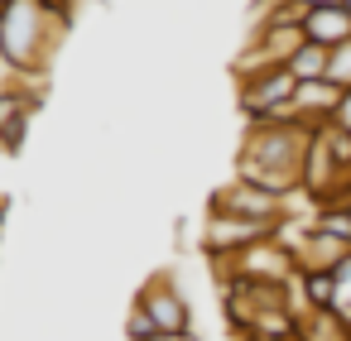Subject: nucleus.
<instances>
[{
    "label": "nucleus",
    "mask_w": 351,
    "mask_h": 341,
    "mask_svg": "<svg viewBox=\"0 0 351 341\" xmlns=\"http://www.w3.org/2000/svg\"><path fill=\"white\" fill-rule=\"evenodd\" d=\"M313 144V125L303 121H245L236 149V178L260 183L279 197L303 192V159Z\"/></svg>",
    "instance_id": "f257e3e1"
},
{
    "label": "nucleus",
    "mask_w": 351,
    "mask_h": 341,
    "mask_svg": "<svg viewBox=\"0 0 351 341\" xmlns=\"http://www.w3.org/2000/svg\"><path fill=\"white\" fill-rule=\"evenodd\" d=\"M68 25H73L68 0H5L0 5V44L34 87L49 82V68L68 39Z\"/></svg>",
    "instance_id": "f03ea898"
},
{
    "label": "nucleus",
    "mask_w": 351,
    "mask_h": 341,
    "mask_svg": "<svg viewBox=\"0 0 351 341\" xmlns=\"http://www.w3.org/2000/svg\"><path fill=\"white\" fill-rule=\"evenodd\" d=\"M217 264V279H255V283H289L298 279V264H293V245L284 240V231L226 255V260H212Z\"/></svg>",
    "instance_id": "7ed1b4c3"
},
{
    "label": "nucleus",
    "mask_w": 351,
    "mask_h": 341,
    "mask_svg": "<svg viewBox=\"0 0 351 341\" xmlns=\"http://www.w3.org/2000/svg\"><path fill=\"white\" fill-rule=\"evenodd\" d=\"M293 87H298V82H293V73H289V68H269V73L236 77L241 116H245V121H293V111H289Z\"/></svg>",
    "instance_id": "20e7f679"
},
{
    "label": "nucleus",
    "mask_w": 351,
    "mask_h": 341,
    "mask_svg": "<svg viewBox=\"0 0 351 341\" xmlns=\"http://www.w3.org/2000/svg\"><path fill=\"white\" fill-rule=\"evenodd\" d=\"M212 207H217V212H231V216H245V221L279 226V231H284V221L293 216V212H289V197H279V192H269V188H260V183H245V178H231L226 188H217V192H212Z\"/></svg>",
    "instance_id": "39448f33"
},
{
    "label": "nucleus",
    "mask_w": 351,
    "mask_h": 341,
    "mask_svg": "<svg viewBox=\"0 0 351 341\" xmlns=\"http://www.w3.org/2000/svg\"><path fill=\"white\" fill-rule=\"evenodd\" d=\"M279 226L245 221V216H231V212L207 207V216H202V255L207 260H226V255H236V250H245V245H255V240H265Z\"/></svg>",
    "instance_id": "423d86ee"
},
{
    "label": "nucleus",
    "mask_w": 351,
    "mask_h": 341,
    "mask_svg": "<svg viewBox=\"0 0 351 341\" xmlns=\"http://www.w3.org/2000/svg\"><path fill=\"white\" fill-rule=\"evenodd\" d=\"M135 307H145V317L154 322V331H193V303L188 293L169 279V274H154L140 293H135Z\"/></svg>",
    "instance_id": "0eeeda50"
},
{
    "label": "nucleus",
    "mask_w": 351,
    "mask_h": 341,
    "mask_svg": "<svg viewBox=\"0 0 351 341\" xmlns=\"http://www.w3.org/2000/svg\"><path fill=\"white\" fill-rule=\"evenodd\" d=\"M284 240L293 245L298 274H337V269L351 260V240L327 236V231H317V226H303V231H293V236H284Z\"/></svg>",
    "instance_id": "6e6552de"
},
{
    "label": "nucleus",
    "mask_w": 351,
    "mask_h": 341,
    "mask_svg": "<svg viewBox=\"0 0 351 341\" xmlns=\"http://www.w3.org/2000/svg\"><path fill=\"white\" fill-rule=\"evenodd\" d=\"M341 87L337 82H327V77H317V82H298L293 87V97H289V111H293V121H303V125H332L337 121V111H341Z\"/></svg>",
    "instance_id": "1a4fd4ad"
},
{
    "label": "nucleus",
    "mask_w": 351,
    "mask_h": 341,
    "mask_svg": "<svg viewBox=\"0 0 351 341\" xmlns=\"http://www.w3.org/2000/svg\"><path fill=\"white\" fill-rule=\"evenodd\" d=\"M39 106H44V92H34V87L0 92V130H5V140H10V154L25 144V130H29V121H34Z\"/></svg>",
    "instance_id": "9d476101"
},
{
    "label": "nucleus",
    "mask_w": 351,
    "mask_h": 341,
    "mask_svg": "<svg viewBox=\"0 0 351 341\" xmlns=\"http://www.w3.org/2000/svg\"><path fill=\"white\" fill-rule=\"evenodd\" d=\"M303 39L337 49L341 39H351V10H346V5H313V10L303 15Z\"/></svg>",
    "instance_id": "9b49d317"
},
{
    "label": "nucleus",
    "mask_w": 351,
    "mask_h": 341,
    "mask_svg": "<svg viewBox=\"0 0 351 341\" xmlns=\"http://www.w3.org/2000/svg\"><path fill=\"white\" fill-rule=\"evenodd\" d=\"M298 341H351V327L332 307H303L298 312Z\"/></svg>",
    "instance_id": "f8f14e48"
},
{
    "label": "nucleus",
    "mask_w": 351,
    "mask_h": 341,
    "mask_svg": "<svg viewBox=\"0 0 351 341\" xmlns=\"http://www.w3.org/2000/svg\"><path fill=\"white\" fill-rule=\"evenodd\" d=\"M327 63H332V49L303 39L289 58V73H293V82H317V77H327Z\"/></svg>",
    "instance_id": "ddd939ff"
},
{
    "label": "nucleus",
    "mask_w": 351,
    "mask_h": 341,
    "mask_svg": "<svg viewBox=\"0 0 351 341\" xmlns=\"http://www.w3.org/2000/svg\"><path fill=\"white\" fill-rule=\"evenodd\" d=\"M327 82H337L341 92H351V39H341L332 49V63H327Z\"/></svg>",
    "instance_id": "4468645a"
},
{
    "label": "nucleus",
    "mask_w": 351,
    "mask_h": 341,
    "mask_svg": "<svg viewBox=\"0 0 351 341\" xmlns=\"http://www.w3.org/2000/svg\"><path fill=\"white\" fill-rule=\"evenodd\" d=\"M332 279H337V293H332V312H337V317H341V322L351 327V260H346V264H341V269H337Z\"/></svg>",
    "instance_id": "2eb2a0df"
},
{
    "label": "nucleus",
    "mask_w": 351,
    "mask_h": 341,
    "mask_svg": "<svg viewBox=\"0 0 351 341\" xmlns=\"http://www.w3.org/2000/svg\"><path fill=\"white\" fill-rule=\"evenodd\" d=\"M10 87H34L15 63H10V53H5V44H0V92H10ZM34 92H44V87H34Z\"/></svg>",
    "instance_id": "dca6fc26"
},
{
    "label": "nucleus",
    "mask_w": 351,
    "mask_h": 341,
    "mask_svg": "<svg viewBox=\"0 0 351 341\" xmlns=\"http://www.w3.org/2000/svg\"><path fill=\"white\" fill-rule=\"evenodd\" d=\"M125 336H145V341H149V336H159V331H154V322L145 317V307H135V303H130V317H125Z\"/></svg>",
    "instance_id": "f3484780"
},
{
    "label": "nucleus",
    "mask_w": 351,
    "mask_h": 341,
    "mask_svg": "<svg viewBox=\"0 0 351 341\" xmlns=\"http://www.w3.org/2000/svg\"><path fill=\"white\" fill-rule=\"evenodd\" d=\"M337 125H341V130H351V92L341 97V111H337Z\"/></svg>",
    "instance_id": "a211bd4d"
},
{
    "label": "nucleus",
    "mask_w": 351,
    "mask_h": 341,
    "mask_svg": "<svg viewBox=\"0 0 351 341\" xmlns=\"http://www.w3.org/2000/svg\"><path fill=\"white\" fill-rule=\"evenodd\" d=\"M154 341H197V331H164V336H154Z\"/></svg>",
    "instance_id": "6ab92c4d"
},
{
    "label": "nucleus",
    "mask_w": 351,
    "mask_h": 341,
    "mask_svg": "<svg viewBox=\"0 0 351 341\" xmlns=\"http://www.w3.org/2000/svg\"><path fill=\"white\" fill-rule=\"evenodd\" d=\"M0 154H10V140H5V130H0Z\"/></svg>",
    "instance_id": "aec40b11"
},
{
    "label": "nucleus",
    "mask_w": 351,
    "mask_h": 341,
    "mask_svg": "<svg viewBox=\"0 0 351 341\" xmlns=\"http://www.w3.org/2000/svg\"><path fill=\"white\" fill-rule=\"evenodd\" d=\"M125 341H145V336H125ZM149 341H154V336H149Z\"/></svg>",
    "instance_id": "412c9836"
},
{
    "label": "nucleus",
    "mask_w": 351,
    "mask_h": 341,
    "mask_svg": "<svg viewBox=\"0 0 351 341\" xmlns=\"http://www.w3.org/2000/svg\"><path fill=\"white\" fill-rule=\"evenodd\" d=\"M0 216H5V197H0Z\"/></svg>",
    "instance_id": "4be33fe9"
},
{
    "label": "nucleus",
    "mask_w": 351,
    "mask_h": 341,
    "mask_svg": "<svg viewBox=\"0 0 351 341\" xmlns=\"http://www.w3.org/2000/svg\"><path fill=\"white\" fill-rule=\"evenodd\" d=\"M341 5H346V10H351V0H341Z\"/></svg>",
    "instance_id": "5701e85b"
},
{
    "label": "nucleus",
    "mask_w": 351,
    "mask_h": 341,
    "mask_svg": "<svg viewBox=\"0 0 351 341\" xmlns=\"http://www.w3.org/2000/svg\"><path fill=\"white\" fill-rule=\"evenodd\" d=\"M0 5H5V0H0Z\"/></svg>",
    "instance_id": "b1692460"
}]
</instances>
